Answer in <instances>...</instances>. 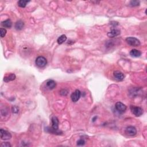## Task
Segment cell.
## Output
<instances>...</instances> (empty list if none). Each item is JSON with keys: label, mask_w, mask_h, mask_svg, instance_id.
<instances>
[{"label": "cell", "mask_w": 147, "mask_h": 147, "mask_svg": "<svg viewBox=\"0 0 147 147\" xmlns=\"http://www.w3.org/2000/svg\"><path fill=\"white\" fill-rule=\"evenodd\" d=\"M52 127L47 128V131L49 133L55 134V135H61L62 132L59 130V119L56 117L54 116L51 119Z\"/></svg>", "instance_id": "cell-1"}, {"label": "cell", "mask_w": 147, "mask_h": 147, "mask_svg": "<svg viewBox=\"0 0 147 147\" xmlns=\"http://www.w3.org/2000/svg\"><path fill=\"white\" fill-rule=\"evenodd\" d=\"M126 41L129 45L132 47H138L140 45V41L137 38L133 37H129L126 39Z\"/></svg>", "instance_id": "cell-2"}, {"label": "cell", "mask_w": 147, "mask_h": 147, "mask_svg": "<svg viewBox=\"0 0 147 147\" xmlns=\"http://www.w3.org/2000/svg\"><path fill=\"white\" fill-rule=\"evenodd\" d=\"M130 110L132 111V113L136 117H140L141 115H143L144 111L143 109L140 107H137L135 106H133V105H131L130 107Z\"/></svg>", "instance_id": "cell-3"}, {"label": "cell", "mask_w": 147, "mask_h": 147, "mask_svg": "<svg viewBox=\"0 0 147 147\" xmlns=\"http://www.w3.org/2000/svg\"><path fill=\"white\" fill-rule=\"evenodd\" d=\"M36 64L39 67H44L47 63V59L43 56H39L36 59Z\"/></svg>", "instance_id": "cell-4"}, {"label": "cell", "mask_w": 147, "mask_h": 147, "mask_svg": "<svg viewBox=\"0 0 147 147\" xmlns=\"http://www.w3.org/2000/svg\"><path fill=\"white\" fill-rule=\"evenodd\" d=\"M0 134H1V138L3 140H8L12 138V135L10 133H9L8 131L2 129L0 130Z\"/></svg>", "instance_id": "cell-5"}, {"label": "cell", "mask_w": 147, "mask_h": 147, "mask_svg": "<svg viewBox=\"0 0 147 147\" xmlns=\"http://www.w3.org/2000/svg\"><path fill=\"white\" fill-rule=\"evenodd\" d=\"M115 108H116V109L120 113H124L127 109V106L124 103H122V102H117L116 103V105H115Z\"/></svg>", "instance_id": "cell-6"}, {"label": "cell", "mask_w": 147, "mask_h": 147, "mask_svg": "<svg viewBox=\"0 0 147 147\" xmlns=\"http://www.w3.org/2000/svg\"><path fill=\"white\" fill-rule=\"evenodd\" d=\"M125 133L129 136H134L136 135L137 130L135 127L132 126L128 127L125 129Z\"/></svg>", "instance_id": "cell-7"}, {"label": "cell", "mask_w": 147, "mask_h": 147, "mask_svg": "<svg viewBox=\"0 0 147 147\" xmlns=\"http://www.w3.org/2000/svg\"><path fill=\"white\" fill-rule=\"evenodd\" d=\"M81 96V92L79 90H76L75 92H74L71 95V100L73 102H76L79 100L80 97Z\"/></svg>", "instance_id": "cell-8"}, {"label": "cell", "mask_w": 147, "mask_h": 147, "mask_svg": "<svg viewBox=\"0 0 147 147\" xmlns=\"http://www.w3.org/2000/svg\"><path fill=\"white\" fill-rule=\"evenodd\" d=\"M113 75H114V78H116V80L119 81H122L124 79L125 76L124 74L122 72L119 71H116L113 73Z\"/></svg>", "instance_id": "cell-9"}, {"label": "cell", "mask_w": 147, "mask_h": 147, "mask_svg": "<svg viewBox=\"0 0 147 147\" xmlns=\"http://www.w3.org/2000/svg\"><path fill=\"white\" fill-rule=\"evenodd\" d=\"M120 33L121 32L119 29H112L111 31L109 32L108 33V36L109 37H114L119 36V35H120Z\"/></svg>", "instance_id": "cell-10"}, {"label": "cell", "mask_w": 147, "mask_h": 147, "mask_svg": "<svg viewBox=\"0 0 147 147\" xmlns=\"http://www.w3.org/2000/svg\"><path fill=\"white\" fill-rule=\"evenodd\" d=\"M46 85H47V87L49 89L52 90V89H54L56 87V82L54 80H48L47 83H46Z\"/></svg>", "instance_id": "cell-11"}, {"label": "cell", "mask_w": 147, "mask_h": 147, "mask_svg": "<svg viewBox=\"0 0 147 147\" xmlns=\"http://www.w3.org/2000/svg\"><path fill=\"white\" fill-rule=\"evenodd\" d=\"M16 75L14 74H10L8 76H5L4 78V81L5 82H9L10 81H14L16 79Z\"/></svg>", "instance_id": "cell-12"}, {"label": "cell", "mask_w": 147, "mask_h": 147, "mask_svg": "<svg viewBox=\"0 0 147 147\" xmlns=\"http://www.w3.org/2000/svg\"><path fill=\"white\" fill-rule=\"evenodd\" d=\"M24 26V23L21 20L17 21L15 24V28L17 30H18V31H20V30L23 29Z\"/></svg>", "instance_id": "cell-13"}, {"label": "cell", "mask_w": 147, "mask_h": 147, "mask_svg": "<svg viewBox=\"0 0 147 147\" xmlns=\"http://www.w3.org/2000/svg\"><path fill=\"white\" fill-rule=\"evenodd\" d=\"M130 55L133 57H139L141 55V52L139 50H137V49H133L132 50L130 51Z\"/></svg>", "instance_id": "cell-14"}, {"label": "cell", "mask_w": 147, "mask_h": 147, "mask_svg": "<svg viewBox=\"0 0 147 147\" xmlns=\"http://www.w3.org/2000/svg\"><path fill=\"white\" fill-rule=\"evenodd\" d=\"M1 24H2V26L3 27L6 28H10L11 27H12V23L10 21V20H9V19L2 21V23H1Z\"/></svg>", "instance_id": "cell-15"}, {"label": "cell", "mask_w": 147, "mask_h": 147, "mask_svg": "<svg viewBox=\"0 0 147 147\" xmlns=\"http://www.w3.org/2000/svg\"><path fill=\"white\" fill-rule=\"evenodd\" d=\"M66 40H67L66 36H65V35H62L58 38V39H57V41L59 44H62L64 43L65 41H66Z\"/></svg>", "instance_id": "cell-16"}, {"label": "cell", "mask_w": 147, "mask_h": 147, "mask_svg": "<svg viewBox=\"0 0 147 147\" xmlns=\"http://www.w3.org/2000/svg\"><path fill=\"white\" fill-rule=\"evenodd\" d=\"M29 2V1H25V0H20L18 2V5L21 8H25L27 4Z\"/></svg>", "instance_id": "cell-17"}, {"label": "cell", "mask_w": 147, "mask_h": 147, "mask_svg": "<svg viewBox=\"0 0 147 147\" xmlns=\"http://www.w3.org/2000/svg\"><path fill=\"white\" fill-rule=\"evenodd\" d=\"M130 5L132 6H137L140 5V2L137 1H130Z\"/></svg>", "instance_id": "cell-18"}, {"label": "cell", "mask_w": 147, "mask_h": 147, "mask_svg": "<svg viewBox=\"0 0 147 147\" xmlns=\"http://www.w3.org/2000/svg\"><path fill=\"white\" fill-rule=\"evenodd\" d=\"M85 144V141L83 139H80L77 141V145L78 146H83Z\"/></svg>", "instance_id": "cell-19"}, {"label": "cell", "mask_w": 147, "mask_h": 147, "mask_svg": "<svg viewBox=\"0 0 147 147\" xmlns=\"http://www.w3.org/2000/svg\"><path fill=\"white\" fill-rule=\"evenodd\" d=\"M0 33H1V37H4L6 33V30L4 28H1V29H0Z\"/></svg>", "instance_id": "cell-20"}, {"label": "cell", "mask_w": 147, "mask_h": 147, "mask_svg": "<svg viewBox=\"0 0 147 147\" xmlns=\"http://www.w3.org/2000/svg\"><path fill=\"white\" fill-rule=\"evenodd\" d=\"M60 94L62 96H65V95H67L68 90H66V89H63L60 92Z\"/></svg>", "instance_id": "cell-21"}, {"label": "cell", "mask_w": 147, "mask_h": 147, "mask_svg": "<svg viewBox=\"0 0 147 147\" xmlns=\"http://www.w3.org/2000/svg\"><path fill=\"white\" fill-rule=\"evenodd\" d=\"M12 112L13 113H17L19 111V109H18V107L14 106L12 107Z\"/></svg>", "instance_id": "cell-22"}, {"label": "cell", "mask_w": 147, "mask_h": 147, "mask_svg": "<svg viewBox=\"0 0 147 147\" xmlns=\"http://www.w3.org/2000/svg\"><path fill=\"white\" fill-rule=\"evenodd\" d=\"M1 146L2 147H10L11 145L10 143H8V142H5V143H2L1 144Z\"/></svg>", "instance_id": "cell-23"}, {"label": "cell", "mask_w": 147, "mask_h": 147, "mask_svg": "<svg viewBox=\"0 0 147 147\" xmlns=\"http://www.w3.org/2000/svg\"><path fill=\"white\" fill-rule=\"evenodd\" d=\"M97 119V116L94 117L93 119H92V122H95V121H96V119Z\"/></svg>", "instance_id": "cell-24"}]
</instances>
